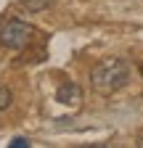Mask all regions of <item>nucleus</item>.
Masks as SVG:
<instances>
[{
	"label": "nucleus",
	"instance_id": "nucleus-1",
	"mask_svg": "<svg viewBox=\"0 0 143 148\" xmlns=\"http://www.w3.org/2000/svg\"><path fill=\"white\" fill-rule=\"evenodd\" d=\"M130 82V64L124 58H103L90 69V87L98 95H111Z\"/></svg>",
	"mask_w": 143,
	"mask_h": 148
},
{
	"label": "nucleus",
	"instance_id": "nucleus-2",
	"mask_svg": "<svg viewBox=\"0 0 143 148\" xmlns=\"http://www.w3.org/2000/svg\"><path fill=\"white\" fill-rule=\"evenodd\" d=\"M34 34H37V29L24 18H3L0 21V45L8 50H27Z\"/></svg>",
	"mask_w": 143,
	"mask_h": 148
},
{
	"label": "nucleus",
	"instance_id": "nucleus-3",
	"mask_svg": "<svg viewBox=\"0 0 143 148\" xmlns=\"http://www.w3.org/2000/svg\"><path fill=\"white\" fill-rule=\"evenodd\" d=\"M58 101L66 103V106H74V103L80 101V87H77V82L66 79V82L58 87Z\"/></svg>",
	"mask_w": 143,
	"mask_h": 148
},
{
	"label": "nucleus",
	"instance_id": "nucleus-4",
	"mask_svg": "<svg viewBox=\"0 0 143 148\" xmlns=\"http://www.w3.org/2000/svg\"><path fill=\"white\" fill-rule=\"evenodd\" d=\"M53 3H56V0H21L19 8L27 11V13H43V11L53 8Z\"/></svg>",
	"mask_w": 143,
	"mask_h": 148
},
{
	"label": "nucleus",
	"instance_id": "nucleus-5",
	"mask_svg": "<svg viewBox=\"0 0 143 148\" xmlns=\"http://www.w3.org/2000/svg\"><path fill=\"white\" fill-rule=\"evenodd\" d=\"M11 106H13V92L6 85H0V111H8Z\"/></svg>",
	"mask_w": 143,
	"mask_h": 148
},
{
	"label": "nucleus",
	"instance_id": "nucleus-6",
	"mask_svg": "<svg viewBox=\"0 0 143 148\" xmlns=\"http://www.w3.org/2000/svg\"><path fill=\"white\" fill-rule=\"evenodd\" d=\"M8 148H29V140H27V138H13V140L8 143Z\"/></svg>",
	"mask_w": 143,
	"mask_h": 148
},
{
	"label": "nucleus",
	"instance_id": "nucleus-7",
	"mask_svg": "<svg viewBox=\"0 0 143 148\" xmlns=\"http://www.w3.org/2000/svg\"><path fill=\"white\" fill-rule=\"evenodd\" d=\"M138 71H140V77H143V64H140V66H138Z\"/></svg>",
	"mask_w": 143,
	"mask_h": 148
}]
</instances>
